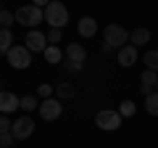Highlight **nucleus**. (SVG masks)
<instances>
[{"label":"nucleus","mask_w":158,"mask_h":148,"mask_svg":"<svg viewBox=\"0 0 158 148\" xmlns=\"http://www.w3.org/2000/svg\"><path fill=\"white\" fill-rule=\"evenodd\" d=\"M129 40H132V45H135V48L148 45V42H150V32H148L145 27H140V29H135V32L129 34Z\"/></svg>","instance_id":"obj_14"},{"label":"nucleus","mask_w":158,"mask_h":148,"mask_svg":"<svg viewBox=\"0 0 158 148\" xmlns=\"http://www.w3.org/2000/svg\"><path fill=\"white\" fill-rule=\"evenodd\" d=\"M63 58H66V61H74V63H85L87 61V50H85V45H79V42H69L66 50H63Z\"/></svg>","instance_id":"obj_10"},{"label":"nucleus","mask_w":158,"mask_h":148,"mask_svg":"<svg viewBox=\"0 0 158 148\" xmlns=\"http://www.w3.org/2000/svg\"><path fill=\"white\" fill-rule=\"evenodd\" d=\"M0 11H3V8H0Z\"/></svg>","instance_id":"obj_31"},{"label":"nucleus","mask_w":158,"mask_h":148,"mask_svg":"<svg viewBox=\"0 0 158 148\" xmlns=\"http://www.w3.org/2000/svg\"><path fill=\"white\" fill-rule=\"evenodd\" d=\"M40 116H42V119L45 122H56L58 116L63 114V106H61V101H58V98H45V101L40 103Z\"/></svg>","instance_id":"obj_6"},{"label":"nucleus","mask_w":158,"mask_h":148,"mask_svg":"<svg viewBox=\"0 0 158 148\" xmlns=\"http://www.w3.org/2000/svg\"><path fill=\"white\" fill-rule=\"evenodd\" d=\"M13 127V122L8 119V114H0V132H8Z\"/></svg>","instance_id":"obj_24"},{"label":"nucleus","mask_w":158,"mask_h":148,"mask_svg":"<svg viewBox=\"0 0 158 148\" xmlns=\"http://www.w3.org/2000/svg\"><path fill=\"white\" fill-rule=\"evenodd\" d=\"M135 63H137V48L129 42V45H124L118 50V66L129 69V66H135Z\"/></svg>","instance_id":"obj_11"},{"label":"nucleus","mask_w":158,"mask_h":148,"mask_svg":"<svg viewBox=\"0 0 158 148\" xmlns=\"http://www.w3.org/2000/svg\"><path fill=\"white\" fill-rule=\"evenodd\" d=\"M45 21L50 24V29H63L69 24V11L61 0H50L45 6Z\"/></svg>","instance_id":"obj_2"},{"label":"nucleus","mask_w":158,"mask_h":148,"mask_svg":"<svg viewBox=\"0 0 158 148\" xmlns=\"http://www.w3.org/2000/svg\"><path fill=\"white\" fill-rule=\"evenodd\" d=\"M156 93H158V85H156Z\"/></svg>","instance_id":"obj_29"},{"label":"nucleus","mask_w":158,"mask_h":148,"mask_svg":"<svg viewBox=\"0 0 158 148\" xmlns=\"http://www.w3.org/2000/svg\"><path fill=\"white\" fill-rule=\"evenodd\" d=\"M106 42H103V53H111V50H121L124 45H129V32L118 24H108L106 32H103Z\"/></svg>","instance_id":"obj_1"},{"label":"nucleus","mask_w":158,"mask_h":148,"mask_svg":"<svg viewBox=\"0 0 158 148\" xmlns=\"http://www.w3.org/2000/svg\"><path fill=\"white\" fill-rule=\"evenodd\" d=\"M48 3H50V0H32V6H40V8H45Z\"/></svg>","instance_id":"obj_28"},{"label":"nucleus","mask_w":158,"mask_h":148,"mask_svg":"<svg viewBox=\"0 0 158 148\" xmlns=\"http://www.w3.org/2000/svg\"><path fill=\"white\" fill-rule=\"evenodd\" d=\"M21 108L27 111V114H29V111H34V108H40V101H37V95H29V93H27V95L21 98Z\"/></svg>","instance_id":"obj_19"},{"label":"nucleus","mask_w":158,"mask_h":148,"mask_svg":"<svg viewBox=\"0 0 158 148\" xmlns=\"http://www.w3.org/2000/svg\"><path fill=\"white\" fill-rule=\"evenodd\" d=\"M48 42H61V29H50V32H48Z\"/></svg>","instance_id":"obj_26"},{"label":"nucleus","mask_w":158,"mask_h":148,"mask_svg":"<svg viewBox=\"0 0 158 148\" xmlns=\"http://www.w3.org/2000/svg\"><path fill=\"white\" fill-rule=\"evenodd\" d=\"M16 21L19 24H24V27H29V29H34L37 24H42L45 21V8H40V6H21L16 11Z\"/></svg>","instance_id":"obj_3"},{"label":"nucleus","mask_w":158,"mask_h":148,"mask_svg":"<svg viewBox=\"0 0 158 148\" xmlns=\"http://www.w3.org/2000/svg\"><path fill=\"white\" fill-rule=\"evenodd\" d=\"M140 90H142V95H150L153 90H156V85H158V72H150V69H145V72L140 74Z\"/></svg>","instance_id":"obj_12"},{"label":"nucleus","mask_w":158,"mask_h":148,"mask_svg":"<svg viewBox=\"0 0 158 148\" xmlns=\"http://www.w3.org/2000/svg\"><path fill=\"white\" fill-rule=\"evenodd\" d=\"M24 42H27V48L32 53H45L48 48V34H42L40 29H29L27 37H24Z\"/></svg>","instance_id":"obj_8"},{"label":"nucleus","mask_w":158,"mask_h":148,"mask_svg":"<svg viewBox=\"0 0 158 148\" xmlns=\"http://www.w3.org/2000/svg\"><path fill=\"white\" fill-rule=\"evenodd\" d=\"M63 66H66V72H79V69L85 66V63H74V61H66Z\"/></svg>","instance_id":"obj_27"},{"label":"nucleus","mask_w":158,"mask_h":148,"mask_svg":"<svg viewBox=\"0 0 158 148\" xmlns=\"http://www.w3.org/2000/svg\"><path fill=\"white\" fill-rule=\"evenodd\" d=\"M77 29H79L82 37H95V34H98V21L92 16H82L79 24H77Z\"/></svg>","instance_id":"obj_13"},{"label":"nucleus","mask_w":158,"mask_h":148,"mask_svg":"<svg viewBox=\"0 0 158 148\" xmlns=\"http://www.w3.org/2000/svg\"><path fill=\"white\" fill-rule=\"evenodd\" d=\"M40 95H42V98H50L53 95V93H56V87H53V85H48V82H45V85H40Z\"/></svg>","instance_id":"obj_25"},{"label":"nucleus","mask_w":158,"mask_h":148,"mask_svg":"<svg viewBox=\"0 0 158 148\" xmlns=\"http://www.w3.org/2000/svg\"><path fill=\"white\" fill-rule=\"evenodd\" d=\"M0 85H3V82H0Z\"/></svg>","instance_id":"obj_30"},{"label":"nucleus","mask_w":158,"mask_h":148,"mask_svg":"<svg viewBox=\"0 0 158 148\" xmlns=\"http://www.w3.org/2000/svg\"><path fill=\"white\" fill-rule=\"evenodd\" d=\"M74 85L71 82H63V85H58L56 87V95H58V101H69V98H74Z\"/></svg>","instance_id":"obj_17"},{"label":"nucleus","mask_w":158,"mask_h":148,"mask_svg":"<svg viewBox=\"0 0 158 148\" xmlns=\"http://www.w3.org/2000/svg\"><path fill=\"white\" fill-rule=\"evenodd\" d=\"M11 24H16V13L0 11V29H11Z\"/></svg>","instance_id":"obj_21"},{"label":"nucleus","mask_w":158,"mask_h":148,"mask_svg":"<svg viewBox=\"0 0 158 148\" xmlns=\"http://www.w3.org/2000/svg\"><path fill=\"white\" fill-rule=\"evenodd\" d=\"M6 58H8V63H11L13 69H29L32 66V50H29L27 45H13Z\"/></svg>","instance_id":"obj_5"},{"label":"nucleus","mask_w":158,"mask_h":148,"mask_svg":"<svg viewBox=\"0 0 158 148\" xmlns=\"http://www.w3.org/2000/svg\"><path fill=\"white\" fill-rule=\"evenodd\" d=\"M16 108H21V98L8 90H0V114H13Z\"/></svg>","instance_id":"obj_9"},{"label":"nucleus","mask_w":158,"mask_h":148,"mask_svg":"<svg viewBox=\"0 0 158 148\" xmlns=\"http://www.w3.org/2000/svg\"><path fill=\"white\" fill-rule=\"evenodd\" d=\"M11 48H13V32H11V29H0V53L8 56Z\"/></svg>","instance_id":"obj_15"},{"label":"nucleus","mask_w":158,"mask_h":148,"mask_svg":"<svg viewBox=\"0 0 158 148\" xmlns=\"http://www.w3.org/2000/svg\"><path fill=\"white\" fill-rule=\"evenodd\" d=\"M145 111H148L150 116H158V93L145 95Z\"/></svg>","instance_id":"obj_18"},{"label":"nucleus","mask_w":158,"mask_h":148,"mask_svg":"<svg viewBox=\"0 0 158 148\" xmlns=\"http://www.w3.org/2000/svg\"><path fill=\"white\" fill-rule=\"evenodd\" d=\"M13 140H16V137L11 135V130H8V132H0V148H11Z\"/></svg>","instance_id":"obj_23"},{"label":"nucleus","mask_w":158,"mask_h":148,"mask_svg":"<svg viewBox=\"0 0 158 148\" xmlns=\"http://www.w3.org/2000/svg\"><path fill=\"white\" fill-rule=\"evenodd\" d=\"M32 132H34V119H32V116H27V114H24L21 119H16V122H13V127H11V135L16 137V140H27Z\"/></svg>","instance_id":"obj_7"},{"label":"nucleus","mask_w":158,"mask_h":148,"mask_svg":"<svg viewBox=\"0 0 158 148\" xmlns=\"http://www.w3.org/2000/svg\"><path fill=\"white\" fill-rule=\"evenodd\" d=\"M145 66L150 72H158V50H148L145 53Z\"/></svg>","instance_id":"obj_22"},{"label":"nucleus","mask_w":158,"mask_h":148,"mask_svg":"<svg viewBox=\"0 0 158 148\" xmlns=\"http://www.w3.org/2000/svg\"><path fill=\"white\" fill-rule=\"evenodd\" d=\"M61 58H63V50L58 45H48L45 48V61L48 63H61Z\"/></svg>","instance_id":"obj_16"},{"label":"nucleus","mask_w":158,"mask_h":148,"mask_svg":"<svg viewBox=\"0 0 158 148\" xmlns=\"http://www.w3.org/2000/svg\"><path fill=\"white\" fill-rule=\"evenodd\" d=\"M121 116H135V111H137V106H135V101H121L118 103V108H116Z\"/></svg>","instance_id":"obj_20"},{"label":"nucleus","mask_w":158,"mask_h":148,"mask_svg":"<svg viewBox=\"0 0 158 148\" xmlns=\"http://www.w3.org/2000/svg\"><path fill=\"white\" fill-rule=\"evenodd\" d=\"M121 119H124V116L118 114V111H113V108H103V111L95 114V124L100 127V130H106V132L118 130V127H121Z\"/></svg>","instance_id":"obj_4"}]
</instances>
